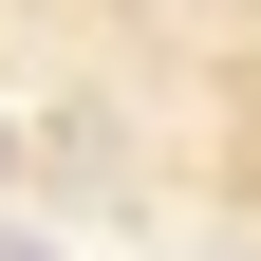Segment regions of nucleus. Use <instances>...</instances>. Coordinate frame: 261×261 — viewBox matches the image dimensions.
Wrapping results in <instances>:
<instances>
[{"instance_id": "1", "label": "nucleus", "mask_w": 261, "mask_h": 261, "mask_svg": "<svg viewBox=\"0 0 261 261\" xmlns=\"http://www.w3.org/2000/svg\"><path fill=\"white\" fill-rule=\"evenodd\" d=\"M0 261H56V243H38V224H0Z\"/></svg>"}, {"instance_id": "2", "label": "nucleus", "mask_w": 261, "mask_h": 261, "mask_svg": "<svg viewBox=\"0 0 261 261\" xmlns=\"http://www.w3.org/2000/svg\"><path fill=\"white\" fill-rule=\"evenodd\" d=\"M0 168H19V130H0Z\"/></svg>"}]
</instances>
